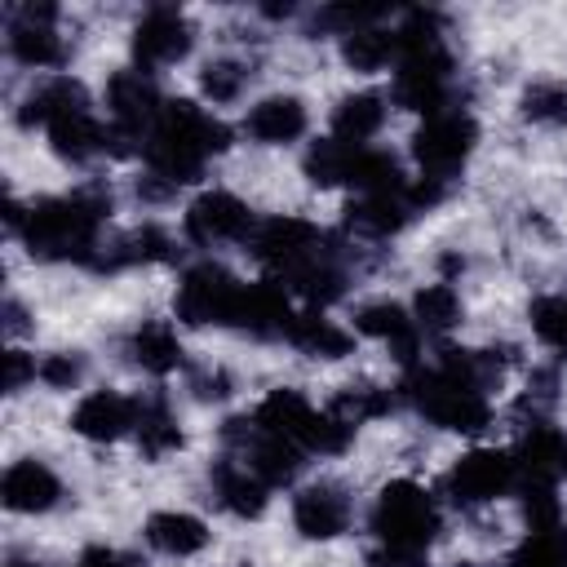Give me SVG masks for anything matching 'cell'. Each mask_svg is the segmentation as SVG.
<instances>
[{
  "label": "cell",
  "mask_w": 567,
  "mask_h": 567,
  "mask_svg": "<svg viewBox=\"0 0 567 567\" xmlns=\"http://www.w3.org/2000/svg\"><path fill=\"white\" fill-rule=\"evenodd\" d=\"M182 443H186V434H182V425H177L173 403H168L159 390L146 394V399H142V416H137V447H142V456H146V461H159V456L177 452Z\"/></svg>",
  "instance_id": "cell-28"
},
{
  "label": "cell",
  "mask_w": 567,
  "mask_h": 567,
  "mask_svg": "<svg viewBox=\"0 0 567 567\" xmlns=\"http://www.w3.org/2000/svg\"><path fill=\"white\" fill-rule=\"evenodd\" d=\"M341 58H346V66H354L363 75H377L385 66L394 71L399 66V27L377 22V27H363V31L346 35L341 40Z\"/></svg>",
  "instance_id": "cell-29"
},
{
  "label": "cell",
  "mask_w": 567,
  "mask_h": 567,
  "mask_svg": "<svg viewBox=\"0 0 567 567\" xmlns=\"http://www.w3.org/2000/svg\"><path fill=\"white\" fill-rule=\"evenodd\" d=\"M399 390H385V385H372V381H350L332 394V412L350 425H363V421H377V416H390L399 408Z\"/></svg>",
  "instance_id": "cell-31"
},
{
  "label": "cell",
  "mask_w": 567,
  "mask_h": 567,
  "mask_svg": "<svg viewBox=\"0 0 567 567\" xmlns=\"http://www.w3.org/2000/svg\"><path fill=\"white\" fill-rule=\"evenodd\" d=\"M514 465H518V487H558V478L567 474L563 430H554V421H527L514 447Z\"/></svg>",
  "instance_id": "cell-18"
},
{
  "label": "cell",
  "mask_w": 567,
  "mask_h": 567,
  "mask_svg": "<svg viewBox=\"0 0 567 567\" xmlns=\"http://www.w3.org/2000/svg\"><path fill=\"white\" fill-rule=\"evenodd\" d=\"M478 146V124L465 106H452V111H439V115H425L421 128L412 133V159L421 168L425 182H439L447 186L452 177H461V168L470 164Z\"/></svg>",
  "instance_id": "cell-6"
},
{
  "label": "cell",
  "mask_w": 567,
  "mask_h": 567,
  "mask_svg": "<svg viewBox=\"0 0 567 567\" xmlns=\"http://www.w3.org/2000/svg\"><path fill=\"white\" fill-rule=\"evenodd\" d=\"M385 124V97L363 89V93H346L332 106V137L350 142V146H372V137Z\"/></svg>",
  "instance_id": "cell-26"
},
{
  "label": "cell",
  "mask_w": 567,
  "mask_h": 567,
  "mask_svg": "<svg viewBox=\"0 0 567 567\" xmlns=\"http://www.w3.org/2000/svg\"><path fill=\"white\" fill-rule=\"evenodd\" d=\"M84 372H89V359H84L80 350H49V354H40V363H35V377H40L49 390H75V385L84 381Z\"/></svg>",
  "instance_id": "cell-38"
},
{
  "label": "cell",
  "mask_w": 567,
  "mask_h": 567,
  "mask_svg": "<svg viewBox=\"0 0 567 567\" xmlns=\"http://www.w3.org/2000/svg\"><path fill=\"white\" fill-rule=\"evenodd\" d=\"M84 111H93L89 89H84L75 75H49V80H40V84L27 89V97H22V106H18V124L49 133L53 124H62V120H71V115H84Z\"/></svg>",
  "instance_id": "cell-19"
},
{
  "label": "cell",
  "mask_w": 567,
  "mask_h": 567,
  "mask_svg": "<svg viewBox=\"0 0 567 567\" xmlns=\"http://www.w3.org/2000/svg\"><path fill=\"white\" fill-rule=\"evenodd\" d=\"M284 341H288L292 350L310 354V359H341V354H350V346H354V337H350L337 319H328L323 310H297V319H292V328H288Z\"/></svg>",
  "instance_id": "cell-27"
},
{
  "label": "cell",
  "mask_w": 567,
  "mask_h": 567,
  "mask_svg": "<svg viewBox=\"0 0 567 567\" xmlns=\"http://www.w3.org/2000/svg\"><path fill=\"white\" fill-rule=\"evenodd\" d=\"M66 567H146L137 554H128V549H115V545H89L75 563H66Z\"/></svg>",
  "instance_id": "cell-41"
},
{
  "label": "cell",
  "mask_w": 567,
  "mask_h": 567,
  "mask_svg": "<svg viewBox=\"0 0 567 567\" xmlns=\"http://www.w3.org/2000/svg\"><path fill=\"white\" fill-rule=\"evenodd\" d=\"M22 328H27V310H22V301H18V297H9V301H4V332H9V337H18Z\"/></svg>",
  "instance_id": "cell-42"
},
{
  "label": "cell",
  "mask_w": 567,
  "mask_h": 567,
  "mask_svg": "<svg viewBox=\"0 0 567 567\" xmlns=\"http://www.w3.org/2000/svg\"><path fill=\"white\" fill-rule=\"evenodd\" d=\"M252 416H257L261 430L288 439V443L301 447L306 456H337V452H346L350 439H354V425H350V421H341L332 408H315L301 390H288V385L270 390V394L252 408Z\"/></svg>",
  "instance_id": "cell-5"
},
{
  "label": "cell",
  "mask_w": 567,
  "mask_h": 567,
  "mask_svg": "<svg viewBox=\"0 0 567 567\" xmlns=\"http://www.w3.org/2000/svg\"><path fill=\"white\" fill-rule=\"evenodd\" d=\"M137 416H142V399L137 394H120V390H89L75 408H71V434L89 439V443H120L124 434H137Z\"/></svg>",
  "instance_id": "cell-14"
},
{
  "label": "cell",
  "mask_w": 567,
  "mask_h": 567,
  "mask_svg": "<svg viewBox=\"0 0 567 567\" xmlns=\"http://www.w3.org/2000/svg\"><path fill=\"white\" fill-rule=\"evenodd\" d=\"M514 487H518V465H514V452L505 447H470L465 456L452 461L443 478V492L456 509H483L509 496Z\"/></svg>",
  "instance_id": "cell-8"
},
{
  "label": "cell",
  "mask_w": 567,
  "mask_h": 567,
  "mask_svg": "<svg viewBox=\"0 0 567 567\" xmlns=\"http://www.w3.org/2000/svg\"><path fill=\"white\" fill-rule=\"evenodd\" d=\"M173 257H177V239L164 226L146 221V226H133V230L106 239L93 270L111 275V270H133V266H159V261H173Z\"/></svg>",
  "instance_id": "cell-21"
},
{
  "label": "cell",
  "mask_w": 567,
  "mask_h": 567,
  "mask_svg": "<svg viewBox=\"0 0 567 567\" xmlns=\"http://www.w3.org/2000/svg\"><path fill=\"white\" fill-rule=\"evenodd\" d=\"M403 403L416 408V416H425L430 425L439 430H452V434H483L492 425V403L483 390L447 377L439 363H416L408 368L403 385H399Z\"/></svg>",
  "instance_id": "cell-4"
},
{
  "label": "cell",
  "mask_w": 567,
  "mask_h": 567,
  "mask_svg": "<svg viewBox=\"0 0 567 567\" xmlns=\"http://www.w3.org/2000/svg\"><path fill=\"white\" fill-rule=\"evenodd\" d=\"M182 230L190 244L199 248H217V244H248L252 230H257V213L235 195V190H204L186 204V217H182Z\"/></svg>",
  "instance_id": "cell-9"
},
{
  "label": "cell",
  "mask_w": 567,
  "mask_h": 567,
  "mask_svg": "<svg viewBox=\"0 0 567 567\" xmlns=\"http://www.w3.org/2000/svg\"><path fill=\"white\" fill-rule=\"evenodd\" d=\"M390 18V9L385 4H323V9H315L310 13V35H337V40H346V35H354V31H363V27H377V22H385Z\"/></svg>",
  "instance_id": "cell-33"
},
{
  "label": "cell",
  "mask_w": 567,
  "mask_h": 567,
  "mask_svg": "<svg viewBox=\"0 0 567 567\" xmlns=\"http://www.w3.org/2000/svg\"><path fill=\"white\" fill-rule=\"evenodd\" d=\"M106 217H111V190L80 186L71 195H44V199L27 204L18 239L40 261H75V266L93 270V261L106 244L102 239Z\"/></svg>",
  "instance_id": "cell-1"
},
{
  "label": "cell",
  "mask_w": 567,
  "mask_h": 567,
  "mask_svg": "<svg viewBox=\"0 0 567 567\" xmlns=\"http://www.w3.org/2000/svg\"><path fill=\"white\" fill-rule=\"evenodd\" d=\"M62 496H66V487H62L58 470L44 465L40 456L13 461V465L4 470V478H0V501H4V509H13V514H49V509L62 505Z\"/></svg>",
  "instance_id": "cell-17"
},
{
  "label": "cell",
  "mask_w": 567,
  "mask_h": 567,
  "mask_svg": "<svg viewBox=\"0 0 567 567\" xmlns=\"http://www.w3.org/2000/svg\"><path fill=\"white\" fill-rule=\"evenodd\" d=\"M306 128H310L306 102L292 93H270V97L252 102L244 115V133L261 146H292L297 137H306Z\"/></svg>",
  "instance_id": "cell-22"
},
{
  "label": "cell",
  "mask_w": 567,
  "mask_h": 567,
  "mask_svg": "<svg viewBox=\"0 0 567 567\" xmlns=\"http://www.w3.org/2000/svg\"><path fill=\"white\" fill-rule=\"evenodd\" d=\"M124 354H128L133 368H142L151 377H168V372L186 368V350H182L173 323H164V319H142L124 337Z\"/></svg>",
  "instance_id": "cell-24"
},
{
  "label": "cell",
  "mask_w": 567,
  "mask_h": 567,
  "mask_svg": "<svg viewBox=\"0 0 567 567\" xmlns=\"http://www.w3.org/2000/svg\"><path fill=\"white\" fill-rule=\"evenodd\" d=\"M190 49H195V27H190V18H186L182 9H173V4L146 9V13L137 18V27H133V66H142V71H151V75H155L159 66L182 62Z\"/></svg>",
  "instance_id": "cell-13"
},
{
  "label": "cell",
  "mask_w": 567,
  "mask_h": 567,
  "mask_svg": "<svg viewBox=\"0 0 567 567\" xmlns=\"http://www.w3.org/2000/svg\"><path fill=\"white\" fill-rule=\"evenodd\" d=\"M226 146H230V128L217 115H208L204 106L177 97V102H164L155 128L142 142V159H146V173H159L164 182L186 186Z\"/></svg>",
  "instance_id": "cell-2"
},
{
  "label": "cell",
  "mask_w": 567,
  "mask_h": 567,
  "mask_svg": "<svg viewBox=\"0 0 567 567\" xmlns=\"http://www.w3.org/2000/svg\"><path fill=\"white\" fill-rule=\"evenodd\" d=\"M505 567H567V523L527 527V536L505 558Z\"/></svg>",
  "instance_id": "cell-32"
},
{
  "label": "cell",
  "mask_w": 567,
  "mask_h": 567,
  "mask_svg": "<svg viewBox=\"0 0 567 567\" xmlns=\"http://www.w3.org/2000/svg\"><path fill=\"white\" fill-rule=\"evenodd\" d=\"M248 84H252V62H244V58H213V62L199 71V93H204L213 106L239 102Z\"/></svg>",
  "instance_id": "cell-34"
},
{
  "label": "cell",
  "mask_w": 567,
  "mask_h": 567,
  "mask_svg": "<svg viewBox=\"0 0 567 567\" xmlns=\"http://www.w3.org/2000/svg\"><path fill=\"white\" fill-rule=\"evenodd\" d=\"M208 487H213V501H217L226 514H235V518H261L266 505H270V487H266L239 456L213 461Z\"/></svg>",
  "instance_id": "cell-23"
},
{
  "label": "cell",
  "mask_w": 567,
  "mask_h": 567,
  "mask_svg": "<svg viewBox=\"0 0 567 567\" xmlns=\"http://www.w3.org/2000/svg\"><path fill=\"white\" fill-rule=\"evenodd\" d=\"M527 319H532V332H536L540 346L567 354V297H563V292L536 297L532 310H527Z\"/></svg>",
  "instance_id": "cell-37"
},
{
  "label": "cell",
  "mask_w": 567,
  "mask_h": 567,
  "mask_svg": "<svg viewBox=\"0 0 567 567\" xmlns=\"http://www.w3.org/2000/svg\"><path fill=\"white\" fill-rule=\"evenodd\" d=\"M49 146H53V155H62L66 164H93V159H102V155H124V151H128V142H124L111 124H102L93 111L53 124V128H49Z\"/></svg>",
  "instance_id": "cell-20"
},
{
  "label": "cell",
  "mask_w": 567,
  "mask_h": 567,
  "mask_svg": "<svg viewBox=\"0 0 567 567\" xmlns=\"http://www.w3.org/2000/svg\"><path fill=\"white\" fill-rule=\"evenodd\" d=\"M9 567H27V563H18V558H13V563H9Z\"/></svg>",
  "instance_id": "cell-43"
},
{
  "label": "cell",
  "mask_w": 567,
  "mask_h": 567,
  "mask_svg": "<svg viewBox=\"0 0 567 567\" xmlns=\"http://www.w3.org/2000/svg\"><path fill=\"white\" fill-rule=\"evenodd\" d=\"M350 155H354V146L328 133V137L310 142L301 168H306V177H310L315 186H346V177H350Z\"/></svg>",
  "instance_id": "cell-35"
},
{
  "label": "cell",
  "mask_w": 567,
  "mask_h": 567,
  "mask_svg": "<svg viewBox=\"0 0 567 567\" xmlns=\"http://www.w3.org/2000/svg\"><path fill=\"white\" fill-rule=\"evenodd\" d=\"M4 44H9L13 62H22L31 71L62 66L66 62V35L58 31V4H13L9 27H4Z\"/></svg>",
  "instance_id": "cell-12"
},
{
  "label": "cell",
  "mask_w": 567,
  "mask_h": 567,
  "mask_svg": "<svg viewBox=\"0 0 567 567\" xmlns=\"http://www.w3.org/2000/svg\"><path fill=\"white\" fill-rule=\"evenodd\" d=\"M146 545L155 554H168V558H195L204 545H208V523L186 514V509H159L146 518L142 527Z\"/></svg>",
  "instance_id": "cell-25"
},
{
  "label": "cell",
  "mask_w": 567,
  "mask_h": 567,
  "mask_svg": "<svg viewBox=\"0 0 567 567\" xmlns=\"http://www.w3.org/2000/svg\"><path fill=\"white\" fill-rule=\"evenodd\" d=\"M244 301V279H235L221 261H195L182 270L173 310L190 328H235Z\"/></svg>",
  "instance_id": "cell-7"
},
{
  "label": "cell",
  "mask_w": 567,
  "mask_h": 567,
  "mask_svg": "<svg viewBox=\"0 0 567 567\" xmlns=\"http://www.w3.org/2000/svg\"><path fill=\"white\" fill-rule=\"evenodd\" d=\"M368 532L381 549L425 554L443 532L439 496H430L416 478H390L368 509Z\"/></svg>",
  "instance_id": "cell-3"
},
{
  "label": "cell",
  "mask_w": 567,
  "mask_h": 567,
  "mask_svg": "<svg viewBox=\"0 0 567 567\" xmlns=\"http://www.w3.org/2000/svg\"><path fill=\"white\" fill-rule=\"evenodd\" d=\"M186 390H190L199 403H221V399L235 390V377H230L221 363H195Z\"/></svg>",
  "instance_id": "cell-39"
},
{
  "label": "cell",
  "mask_w": 567,
  "mask_h": 567,
  "mask_svg": "<svg viewBox=\"0 0 567 567\" xmlns=\"http://www.w3.org/2000/svg\"><path fill=\"white\" fill-rule=\"evenodd\" d=\"M518 111L532 124H549V128L567 124V80H532L523 89Z\"/></svg>",
  "instance_id": "cell-36"
},
{
  "label": "cell",
  "mask_w": 567,
  "mask_h": 567,
  "mask_svg": "<svg viewBox=\"0 0 567 567\" xmlns=\"http://www.w3.org/2000/svg\"><path fill=\"white\" fill-rule=\"evenodd\" d=\"M35 363H40L35 354L9 346V350H4V390H9V394L27 390V381H35Z\"/></svg>",
  "instance_id": "cell-40"
},
{
  "label": "cell",
  "mask_w": 567,
  "mask_h": 567,
  "mask_svg": "<svg viewBox=\"0 0 567 567\" xmlns=\"http://www.w3.org/2000/svg\"><path fill=\"white\" fill-rule=\"evenodd\" d=\"M323 244H328V230H319L306 217L279 213V217L257 221V230L248 239V252L270 270V279H284L288 270H297L301 261H310L315 252H323Z\"/></svg>",
  "instance_id": "cell-10"
},
{
  "label": "cell",
  "mask_w": 567,
  "mask_h": 567,
  "mask_svg": "<svg viewBox=\"0 0 567 567\" xmlns=\"http://www.w3.org/2000/svg\"><path fill=\"white\" fill-rule=\"evenodd\" d=\"M412 319L425 337H439V332H452L461 323V292L452 288V279H434L425 288H416L412 297Z\"/></svg>",
  "instance_id": "cell-30"
},
{
  "label": "cell",
  "mask_w": 567,
  "mask_h": 567,
  "mask_svg": "<svg viewBox=\"0 0 567 567\" xmlns=\"http://www.w3.org/2000/svg\"><path fill=\"white\" fill-rule=\"evenodd\" d=\"M354 332L390 346V354L403 363V368H416L421 363V328L412 319V310H403L399 301L381 297V301H363L354 310Z\"/></svg>",
  "instance_id": "cell-16"
},
{
  "label": "cell",
  "mask_w": 567,
  "mask_h": 567,
  "mask_svg": "<svg viewBox=\"0 0 567 567\" xmlns=\"http://www.w3.org/2000/svg\"><path fill=\"white\" fill-rule=\"evenodd\" d=\"M354 523V501L341 483L332 478H319V483H306L297 496H292V527L306 536V540H332L341 532H350Z\"/></svg>",
  "instance_id": "cell-15"
},
{
  "label": "cell",
  "mask_w": 567,
  "mask_h": 567,
  "mask_svg": "<svg viewBox=\"0 0 567 567\" xmlns=\"http://www.w3.org/2000/svg\"><path fill=\"white\" fill-rule=\"evenodd\" d=\"M164 93L159 84L151 80V71L142 66H124L106 80V115H111V128L124 137V142H146V133L155 128L159 111H164Z\"/></svg>",
  "instance_id": "cell-11"
}]
</instances>
